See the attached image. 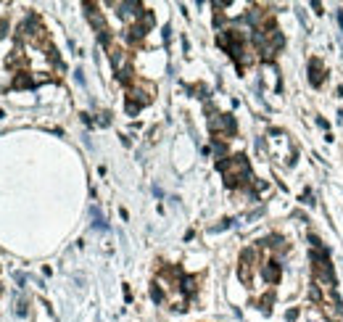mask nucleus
<instances>
[{
	"mask_svg": "<svg viewBox=\"0 0 343 322\" xmlns=\"http://www.w3.org/2000/svg\"><path fill=\"white\" fill-rule=\"evenodd\" d=\"M127 101L137 103L140 109H143V106H148V103L153 101V85H148V82H132V85L127 87Z\"/></svg>",
	"mask_w": 343,
	"mask_h": 322,
	"instance_id": "nucleus-1",
	"label": "nucleus"
},
{
	"mask_svg": "<svg viewBox=\"0 0 343 322\" xmlns=\"http://www.w3.org/2000/svg\"><path fill=\"white\" fill-rule=\"evenodd\" d=\"M280 275H283V264L277 259H270V262H261V278L267 285H277L280 283Z\"/></svg>",
	"mask_w": 343,
	"mask_h": 322,
	"instance_id": "nucleus-2",
	"label": "nucleus"
},
{
	"mask_svg": "<svg viewBox=\"0 0 343 322\" xmlns=\"http://www.w3.org/2000/svg\"><path fill=\"white\" fill-rule=\"evenodd\" d=\"M259 246H264V249H270V251H275L277 256H283L285 251H288V243H285V238L283 235H277V233H272V235H267Z\"/></svg>",
	"mask_w": 343,
	"mask_h": 322,
	"instance_id": "nucleus-3",
	"label": "nucleus"
},
{
	"mask_svg": "<svg viewBox=\"0 0 343 322\" xmlns=\"http://www.w3.org/2000/svg\"><path fill=\"white\" fill-rule=\"evenodd\" d=\"M322 80H325V64L320 58H309V82L314 87H320Z\"/></svg>",
	"mask_w": 343,
	"mask_h": 322,
	"instance_id": "nucleus-4",
	"label": "nucleus"
},
{
	"mask_svg": "<svg viewBox=\"0 0 343 322\" xmlns=\"http://www.w3.org/2000/svg\"><path fill=\"white\" fill-rule=\"evenodd\" d=\"M108 56H111V64H114V71H121V69H127V66H132V61H130V56H127V51H121V48H114L108 51Z\"/></svg>",
	"mask_w": 343,
	"mask_h": 322,
	"instance_id": "nucleus-5",
	"label": "nucleus"
},
{
	"mask_svg": "<svg viewBox=\"0 0 343 322\" xmlns=\"http://www.w3.org/2000/svg\"><path fill=\"white\" fill-rule=\"evenodd\" d=\"M177 285H180V290H182L188 299H193V296L198 293V278H195V275H185V278H182Z\"/></svg>",
	"mask_w": 343,
	"mask_h": 322,
	"instance_id": "nucleus-6",
	"label": "nucleus"
},
{
	"mask_svg": "<svg viewBox=\"0 0 343 322\" xmlns=\"http://www.w3.org/2000/svg\"><path fill=\"white\" fill-rule=\"evenodd\" d=\"M87 19H90V24L95 27L98 32H106V29H108V27H106V19H103V13H101L95 6H90V3H87Z\"/></svg>",
	"mask_w": 343,
	"mask_h": 322,
	"instance_id": "nucleus-7",
	"label": "nucleus"
},
{
	"mask_svg": "<svg viewBox=\"0 0 343 322\" xmlns=\"http://www.w3.org/2000/svg\"><path fill=\"white\" fill-rule=\"evenodd\" d=\"M145 35H148V29H145L143 24H137V21H135V24L127 29V35H124V37H127L132 45H140V42L145 40Z\"/></svg>",
	"mask_w": 343,
	"mask_h": 322,
	"instance_id": "nucleus-8",
	"label": "nucleus"
},
{
	"mask_svg": "<svg viewBox=\"0 0 343 322\" xmlns=\"http://www.w3.org/2000/svg\"><path fill=\"white\" fill-rule=\"evenodd\" d=\"M219 135H227V137H235L238 135V121L232 114H222V132Z\"/></svg>",
	"mask_w": 343,
	"mask_h": 322,
	"instance_id": "nucleus-9",
	"label": "nucleus"
},
{
	"mask_svg": "<svg viewBox=\"0 0 343 322\" xmlns=\"http://www.w3.org/2000/svg\"><path fill=\"white\" fill-rule=\"evenodd\" d=\"M35 82H32V77H29L27 71H19L16 77H13V82H11V87L13 90H27V87H32Z\"/></svg>",
	"mask_w": 343,
	"mask_h": 322,
	"instance_id": "nucleus-10",
	"label": "nucleus"
},
{
	"mask_svg": "<svg viewBox=\"0 0 343 322\" xmlns=\"http://www.w3.org/2000/svg\"><path fill=\"white\" fill-rule=\"evenodd\" d=\"M151 299H153L156 304H161V301L166 299V293H164V288H161L159 283H153V285H151Z\"/></svg>",
	"mask_w": 343,
	"mask_h": 322,
	"instance_id": "nucleus-11",
	"label": "nucleus"
},
{
	"mask_svg": "<svg viewBox=\"0 0 343 322\" xmlns=\"http://www.w3.org/2000/svg\"><path fill=\"white\" fill-rule=\"evenodd\" d=\"M137 24H143V27L148 29V32H151V29H153V24H156L153 11H143V16H140V21H137Z\"/></svg>",
	"mask_w": 343,
	"mask_h": 322,
	"instance_id": "nucleus-12",
	"label": "nucleus"
},
{
	"mask_svg": "<svg viewBox=\"0 0 343 322\" xmlns=\"http://www.w3.org/2000/svg\"><path fill=\"white\" fill-rule=\"evenodd\" d=\"M309 299L314 301V304H322V288H320L317 283H311V285H309Z\"/></svg>",
	"mask_w": 343,
	"mask_h": 322,
	"instance_id": "nucleus-13",
	"label": "nucleus"
},
{
	"mask_svg": "<svg viewBox=\"0 0 343 322\" xmlns=\"http://www.w3.org/2000/svg\"><path fill=\"white\" fill-rule=\"evenodd\" d=\"M272 301H275V293H270V296H264V299L259 301V309L270 314V312H272Z\"/></svg>",
	"mask_w": 343,
	"mask_h": 322,
	"instance_id": "nucleus-14",
	"label": "nucleus"
},
{
	"mask_svg": "<svg viewBox=\"0 0 343 322\" xmlns=\"http://www.w3.org/2000/svg\"><path fill=\"white\" fill-rule=\"evenodd\" d=\"M251 269H254V267H246V264H240V269H238L240 280H243L246 285H251Z\"/></svg>",
	"mask_w": 343,
	"mask_h": 322,
	"instance_id": "nucleus-15",
	"label": "nucleus"
},
{
	"mask_svg": "<svg viewBox=\"0 0 343 322\" xmlns=\"http://www.w3.org/2000/svg\"><path fill=\"white\" fill-rule=\"evenodd\" d=\"M214 151H216V156H219V159H227V143L214 140Z\"/></svg>",
	"mask_w": 343,
	"mask_h": 322,
	"instance_id": "nucleus-16",
	"label": "nucleus"
},
{
	"mask_svg": "<svg viewBox=\"0 0 343 322\" xmlns=\"http://www.w3.org/2000/svg\"><path fill=\"white\" fill-rule=\"evenodd\" d=\"M127 114H130V116L140 114V106H137V103H132V101H127Z\"/></svg>",
	"mask_w": 343,
	"mask_h": 322,
	"instance_id": "nucleus-17",
	"label": "nucleus"
},
{
	"mask_svg": "<svg viewBox=\"0 0 343 322\" xmlns=\"http://www.w3.org/2000/svg\"><path fill=\"white\" fill-rule=\"evenodd\" d=\"M301 204H306V206H311V204H314V198H311V193H304V195H301Z\"/></svg>",
	"mask_w": 343,
	"mask_h": 322,
	"instance_id": "nucleus-18",
	"label": "nucleus"
},
{
	"mask_svg": "<svg viewBox=\"0 0 343 322\" xmlns=\"http://www.w3.org/2000/svg\"><path fill=\"white\" fill-rule=\"evenodd\" d=\"M285 317H288V319H296V317H299V309H290Z\"/></svg>",
	"mask_w": 343,
	"mask_h": 322,
	"instance_id": "nucleus-19",
	"label": "nucleus"
},
{
	"mask_svg": "<svg viewBox=\"0 0 343 322\" xmlns=\"http://www.w3.org/2000/svg\"><path fill=\"white\" fill-rule=\"evenodd\" d=\"M0 293H3V288H0Z\"/></svg>",
	"mask_w": 343,
	"mask_h": 322,
	"instance_id": "nucleus-20",
	"label": "nucleus"
}]
</instances>
